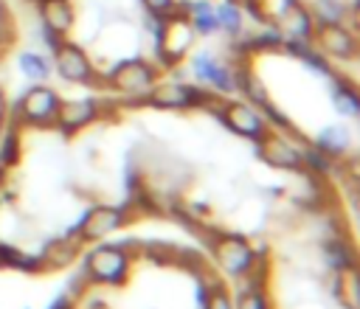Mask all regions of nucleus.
Listing matches in <instances>:
<instances>
[{
	"mask_svg": "<svg viewBox=\"0 0 360 309\" xmlns=\"http://www.w3.org/2000/svg\"><path fill=\"white\" fill-rule=\"evenodd\" d=\"M53 67H56V73H59L65 81H73V84H90L93 76H96L90 56H87L79 45L65 42V39H62V45L53 51Z\"/></svg>",
	"mask_w": 360,
	"mask_h": 309,
	"instance_id": "6e6552de",
	"label": "nucleus"
},
{
	"mask_svg": "<svg viewBox=\"0 0 360 309\" xmlns=\"http://www.w3.org/2000/svg\"><path fill=\"white\" fill-rule=\"evenodd\" d=\"M183 11H186V20H188V25L194 28V34H214V31H219V25H217V11H214V3H211V0H191V3H183Z\"/></svg>",
	"mask_w": 360,
	"mask_h": 309,
	"instance_id": "dca6fc26",
	"label": "nucleus"
},
{
	"mask_svg": "<svg viewBox=\"0 0 360 309\" xmlns=\"http://www.w3.org/2000/svg\"><path fill=\"white\" fill-rule=\"evenodd\" d=\"M332 96H335V107L343 115H357L360 112V96H357V90L349 79L332 76Z\"/></svg>",
	"mask_w": 360,
	"mask_h": 309,
	"instance_id": "a211bd4d",
	"label": "nucleus"
},
{
	"mask_svg": "<svg viewBox=\"0 0 360 309\" xmlns=\"http://www.w3.org/2000/svg\"><path fill=\"white\" fill-rule=\"evenodd\" d=\"M76 242H70V239H59V242H53V244H48V250H45V264L48 267H65V264H70L73 261V256H76Z\"/></svg>",
	"mask_w": 360,
	"mask_h": 309,
	"instance_id": "4be33fe9",
	"label": "nucleus"
},
{
	"mask_svg": "<svg viewBox=\"0 0 360 309\" xmlns=\"http://www.w3.org/2000/svg\"><path fill=\"white\" fill-rule=\"evenodd\" d=\"M312 39L318 42L321 53H326V56H332V59H340V62L354 59V53H357V37H354V31H352L346 22L318 25V28L312 31Z\"/></svg>",
	"mask_w": 360,
	"mask_h": 309,
	"instance_id": "1a4fd4ad",
	"label": "nucleus"
},
{
	"mask_svg": "<svg viewBox=\"0 0 360 309\" xmlns=\"http://www.w3.org/2000/svg\"><path fill=\"white\" fill-rule=\"evenodd\" d=\"M51 309H73V303H70V301H68V298H56V301H53V306H51Z\"/></svg>",
	"mask_w": 360,
	"mask_h": 309,
	"instance_id": "2f4dec72",
	"label": "nucleus"
},
{
	"mask_svg": "<svg viewBox=\"0 0 360 309\" xmlns=\"http://www.w3.org/2000/svg\"><path fill=\"white\" fill-rule=\"evenodd\" d=\"M34 3H39V0H34Z\"/></svg>",
	"mask_w": 360,
	"mask_h": 309,
	"instance_id": "c9c22d12",
	"label": "nucleus"
},
{
	"mask_svg": "<svg viewBox=\"0 0 360 309\" xmlns=\"http://www.w3.org/2000/svg\"><path fill=\"white\" fill-rule=\"evenodd\" d=\"M236 309H270V306H267V298L262 295V289H250L239 298Z\"/></svg>",
	"mask_w": 360,
	"mask_h": 309,
	"instance_id": "cd10ccee",
	"label": "nucleus"
},
{
	"mask_svg": "<svg viewBox=\"0 0 360 309\" xmlns=\"http://www.w3.org/2000/svg\"><path fill=\"white\" fill-rule=\"evenodd\" d=\"M127 222V211L124 208H112V205H98L90 208L84 213V219L79 222V239H104L110 233H115L118 228H124Z\"/></svg>",
	"mask_w": 360,
	"mask_h": 309,
	"instance_id": "f8f14e48",
	"label": "nucleus"
},
{
	"mask_svg": "<svg viewBox=\"0 0 360 309\" xmlns=\"http://www.w3.org/2000/svg\"><path fill=\"white\" fill-rule=\"evenodd\" d=\"M37 6H39L42 25H48L51 31L65 37L73 28V6H70V0H39Z\"/></svg>",
	"mask_w": 360,
	"mask_h": 309,
	"instance_id": "2eb2a0df",
	"label": "nucleus"
},
{
	"mask_svg": "<svg viewBox=\"0 0 360 309\" xmlns=\"http://www.w3.org/2000/svg\"><path fill=\"white\" fill-rule=\"evenodd\" d=\"M3 171H6V166H3V163H0V180H3Z\"/></svg>",
	"mask_w": 360,
	"mask_h": 309,
	"instance_id": "f704fd0d",
	"label": "nucleus"
},
{
	"mask_svg": "<svg viewBox=\"0 0 360 309\" xmlns=\"http://www.w3.org/2000/svg\"><path fill=\"white\" fill-rule=\"evenodd\" d=\"M6 112V96H3V90H0V115Z\"/></svg>",
	"mask_w": 360,
	"mask_h": 309,
	"instance_id": "72a5a7b5",
	"label": "nucleus"
},
{
	"mask_svg": "<svg viewBox=\"0 0 360 309\" xmlns=\"http://www.w3.org/2000/svg\"><path fill=\"white\" fill-rule=\"evenodd\" d=\"M158 81V70L146 59H124L110 70V87L124 96L146 98Z\"/></svg>",
	"mask_w": 360,
	"mask_h": 309,
	"instance_id": "f03ea898",
	"label": "nucleus"
},
{
	"mask_svg": "<svg viewBox=\"0 0 360 309\" xmlns=\"http://www.w3.org/2000/svg\"><path fill=\"white\" fill-rule=\"evenodd\" d=\"M6 22H8V8H6V3L0 0V28H3Z\"/></svg>",
	"mask_w": 360,
	"mask_h": 309,
	"instance_id": "473e14b6",
	"label": "nucleus"
},
{
	"mask_svg": "<svg viewBox=\"0 0 360 309\" xmlns=\"http://www.w3.org/2000/svg\"><path fill=\"white\" fill-rule=\"evenodd\" d=\"M259 143H262L259 154L264 163H270L276 169H292V171L304 166V152L292 140H287L281 135H264Z\"/></svg>",
	"mask_w": 360,
	"mask_h": 309,
	"instance_id": "ddd939ff",
	"label": "nucleus"
},
{
	"mask_svg": "<svg viewBox=\"0 0 360 309\" xmlns=\"http://www.w3.org/2000/svg\"><path fill=\"white\" fill-rule=\"evenodd\" d=\"M59 96L51 90V87H31L25 90V96L20 98L17 104V115L34 126H45V124H53L56 121V110H59Z\"/></svg>",
	"mask_w": 360,
	"mask_h": 309,
	"instance_id": "0eeeda50",
	"label": "nucleus"
},
{
	"mask_svg": "<svg viewBox=\"0 0 360 309\" xmlns=\"http://www.w3.org/2000/svg\"><path fill=\"white\" fill-rule=\"evenodd\" d=\"M20 160V138L14 129H8L3 135V143H0V163L3 166H14Z\"/></svg>",
	"mask_w": 360,
	"mask_h": 309,
	"instance_id": "b1692460",
	"label": "nucleus"
},
{
	"mask_svg": "<svg viewBox=\"0 0 360 309\" xmlns=\"http://www.w3.org/2000/svg\"><path fill=\"white\" fill-rule=\"evenodd\" d=\"M304 166H309L315 174H326L332 169V157L323 154V152H318V149H307L304 152Z\"/></svg>",
	"mask_w": 360,
	"mask_h": 309,
	"instance_id": "a878e982",
	"label": "nucleus"
},
{
	"mask_svg": "<svg viewBox=\"0 0 360 309\" xmlns=\"http://www.w3.org/2000/svg\"><path fill=\"white\" fill-rule=\"evenodd\" d=\"M51 67H53V65H51L42 53H34V51L20 53V70H22L28 79H34V81L48 79V76H51Z\"/></svg>",
	"mask_w": 360,
	"mask_h": 309,
	"instance_id": "412c9836",
	"label": "nucleus"
},
{
	"mask_svg": "<svg viewBox=\"0 0 360 309\" xmlns=\"http://www.w3.org/2000/svg\"><path fill=\"white\" fill-rule=\"evenodd\" d=\"M217 11V25L228 34V37H239L242 25H245V8L236 0H222L219 6H214Z\"/></svg>",
	"mask_w": 360,
	"mask_h": 309,
	"instance_id": "f3484780",
	"label": "nucleus"
},
{
	"mask_svg": "<svg viewBox=\"0 0 360 309\" xmlns=\"http://www.w3.org/2000/svg\"><path fill=\"white\" fill-rule=\"evenodd\" d=\"M98 118V101L93 98H70V101H59L56 110V121L62 132H76L87 124H93Z\"/></svg>",
	"mask_w": 360,
	"mask_h": 309,
	"instance_id": "4468645a",
	"label": "nucleus"
},
{
	"mask_svg": "<svg viewBox=\"0 0 360 309\" xmlns=\"http://www.w3.org/2000/svg\"><path fill=\"white\" fill-rule=\"evenodd\" d=\"M309 14H312L315 25H335V22H346L349 8L343 0H312Z\"/></svg>",
	"mask_w": 360,
	"mask_h": 309,
	"instance_id": "6ab92c4d",
	"label": "nucleus"
},
{
	"mask_svg": "<svg viewBox=\"0 0 360 309\" xmlns=\"http://www.w3.org/2000/svg\"><path fill=\"white\" fill-rule=\"evenodd\" d=\"M143 6L149 8V14H158V17H169V14L177 8V0H143Z\"/></svg>",
	"mask_w": 360,
	"mask_h": 309,
	"instance_id": "c85d7f7f",
	"label": "nucleus"
},
{
	"mask_svg": "<svg viewBox=\"0 0 360 309\" xmlns=\"http://www.w3.org/2000/svg\"><path fill=\"white\" fill-rule=\"evenodd\" d=\"M346 146H349V135H346L343 126H326L315 138V149L329 154V157H340L346 152Z\"/></svg>",
	"mask_w": 360,
	"mask_h": 309,
	"instance_id": "aec40b11",
	"label": "nucleus"
},
{
	"mask_svg": "<svg viewBox=\"0 0 360 309\" xmlns=\"http://www.w3.org/2000/svg\"><path fill=\"white\" fill-rule=\"evenodd\" d=\"M202 306H205V309H233V301L228 298V292H225V289L214 287V289H211V292L205 295Z\"/></svg>",
	"mask_w": 360,
	"mask_h": 309,
	"instance_id": "bb28decb",
	"label": "nucleus"
},
{
	"mask_svg": "<svg viewBox=\"0 0 360 309\" xmlns=\"http://www.w3.org/2000/svg\"><path fill=\"white\" fill-rule=\"evenodd\" d=\"M194 28L188 25V20H186V11H183V3H177V8L166 17V22H163V31H160V39L155 42V48H158V56L163 59V65H177L186 53H188V48L194 45Z\"/></svg>",
	"mask_w": 360,
	"mask_h": 309,
	"instance_id": "f257e3e1",
	"label": "nucleus"
},
{
	"mask_svg": "<svg viewBox=\"0 0 360 309\" xmlns=\"http://www.w3.org/2000/svg\"><path fill=\"white\" fill-rule=\"evenodd\" d=\"M326 261L335 267V270H349V267H354V253H352V247L343 242V239H338V242H332L329 247H326Z\"/></svg>",
	"mask_w": 360,
	"mask_h": 309,
	"instance_id": "5701e85b",
	"label": "nucleus"
},
{
	"mask_svg": "<svg viewBox=\"0 0 360 309\" xmlns=\"http://www.w3.org/2000/svg\"><path fill=\"white\" fill-rule=\"evenodd\" d=\"M146 253H149V258H152V261H158V264H160V261H169L177 250H174V247H169V244H149V247H146Z\"/></svg>",
	"mask_w": 360,
	"mask_h": 309,
	"instance_id": "c756f323",
	"label": "nucleus"
},
{
	"mask_svg": "<svg viewBox=\"0 0 360 309\" xmlns=\"http://www.w3.org/2000/svg\"><path fill=\"white\" fill-rule=\"evenodd\" d=\"M276 28L284 39H312L315 20L309 14V6L304 0H281L278 3V20ZM281 39V42H284Z\"/></svg>",
	"mask_w": 360,
	"mask_h": 309,
	"instance_id": "9d476101",
	"label": "nucleus"
},
{
	"mask_svg": "<svg viewBox=\"0 0 360 309\" xmlns=\"http://www.w3.org/2000/svg\"><path fill=\"white\" fill-rule=\"evenodd\" d=\"M84 270L96 284H124L129 275V256L124 247H96L87 253Z\"/></svg>",
	"mask_w": 360,
	"mask_h": 309,
	"instance_id": "20e7f679",
	"label": "nucleus"
},
{
	"mask_svg": "<svg viewBox=\"0 0 360 309\" xmlns=\"http://www.w3.org/2000/svg\"><path fill=\"white\" fill-rule=\"evenodd\" d=\"M343 272H346V278L340 275V298L346 295V303L352 309H357V272H354V267H349Z\"/></svg>",
	"mask_w": 360,
	"mask_h": 309,
	"instance_id": "393cba45",
	"label": "nucleus"
},
{
	"mask_svg": "<svg viewBox=\"0 0 360 309\" xmlns=\"http://www.w3.org/2000/svg\"><path fill=\"white\" fill-rule=\"evenodd\" d=\"M42 42L51 48V51H56L59 45H62V34H56V31H51L48 25H42Z\"/></svg>",
	"mask_w": 360,
	"mask_h": 309,
	"instance_id": "7c9ffc66",
	"label": "nucleus"
},
{
	"mask_svg": "<svg viewBox=\"0 0 360 309\" xmlns=\"http://www.w3.org/2000/svg\"><path fill=\"white\" fill-rule=\"evenodd\" d=\"M191 73L194 79H200L202 84L214 87L217 93H233L236 90V81H233V65H225L219 62L214 53L202 51L191 59Z\"/></svg>",
	"mask_w": 360,
	"mask_h": 309,
	"instance_id": "9b49d317",
	"label": "nucleus"
},
{
	"mask_svg": "<svg viewBox=\"0 0 360 309\" xmlns=\"http://www.w3.org/2000/svg\"><path fill=\"white\" fill-rule=\"evenodd\" d=\"M217 115L236 132V135H245L250 140H262L267 135V121L264 115L253 107V104H245V101H225Z\"/></svg>",
	"mask_w": 360,
	"mask_h": 309,
	"instance_id": "39448f33",
	"label": "nucleus"
},
{
	"mask_svg": "<svg viewBox=\"0 0 360 309\" xmlns=\"http://www.w3.org/2000/svg\"><path fill=\"white\" fill-rule=\"evenodd\" d=\"M149 104L163 107V110H191V107H205L214 104V96L197 84H186V81H155V87L149 90Z\"/></svg>",
	"mask_w": 360,
	"mask_h": 309,
	"instance_id": "7ed1b4c3",
	"label": "nucleus"
},
{
	"mask_svg": "<svg viewBox=\"0 0 360 309\" xmlns=\"http://www.w3.org/2000/svg\"><path fill=\"white\" fill-rule=\"evenodd\" d=\"M211 250H214V258L219 261V267L231 275L250 272V267L256 261L253 247L242 236H217V239H211Z\"/></svg>",
	"mask_w": 360,
	"mask_h": 309,
	"instance_id": "423d86ee",
	"label": "nucleus"
}]
</instances>
